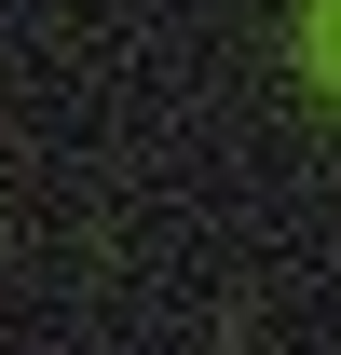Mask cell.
<instances>
[{
    "label": "cell",
    "mask_w": 341,
    "mask_h": 355,
    "mask_svg": "<svg viewBox=\"0 0 341 355\" xmlns=\"http://www.w3.org/2000/svg\"><path fill=\"white\" fill-rule=\"evenodd\" d=\"M314 69L341 83V0H314Z\"/></svg>",
    "instance_id": "6da1fadb"
}]
</instances>
